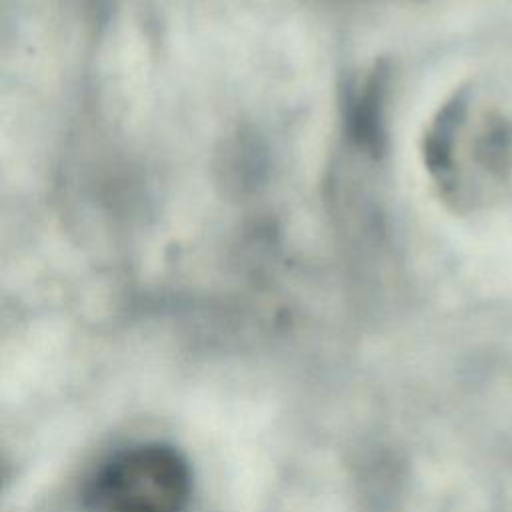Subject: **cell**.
Here are the masks:
<instances>
[{
    "instance_id": "cell-1",
    "label": "cell",
    "mask_w": 512,
    "mask_h": 512,
    "mask_svg": "<svg viewBox=\"0 0 512 512\" xmlns=\"http://www.w3.org/2000/svg\"><path fill=\"white\" fill-rule=\"evenodd\" d=\"M192 470L180 450L162 442L130 446L96 474L90 500L98 512H184Z\"/></svg>"
}]
</instances>
